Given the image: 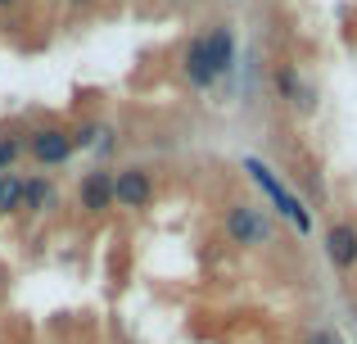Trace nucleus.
Instances as JSON below:
<instances>
[{"label":"nucleus","mask_w":357,"mask_h":344,"mask_svg":"<svg viewBox=\"0 0 357 344\" xmlns=\"http://www.w3.org/2000/svg\"><path fill=\"white\" fill-rule=\"evenodd\" d=\"M73 5H86V0H73Z\"/></svg>","instance_id":"nucleus-16"},{"label":"nucleus","mask_w":357,"mask_h":344,"mask_svg":"<svg viewBox=\"0 0 357 344\" xmlns=\"http://www.w3.org/2000/svg\"><path fill=\"white\" fill-rule=\"evenodd\" d=\"M154 200V172L140 168V163H127V168H114V209H149Z\"/></svg>","instance_id":"nucleus-2"},{"label":"nucleus","mask_w":357,"mask_h":344,"mask_svg":"<svg viewBox=\"0 0 357 344\" xmlns=\"http://www.w3.org/2000/svg\"><path fill=\"white\" fill-rule=\"evenodd\" d=\"M18 204H23V181L18 177L0 181V213H18Z\"/></svg>","instance_id":"nucleus-11"},{"label":"nucleus","mask_w":357,"mask_h":344,"mask_svg":"<svg viewBox=\"0 0 357 344\" xmlns=\"http://www.w3.org/2000/svg\"><path fill=\"white\" fill-rule=\"evenodd\" d=\"M18 5V0H0V9H14Z\"/></svg>","instance_id":"nucleus-15"},{"label":"nucleus","mask_w":357,"mask_h":344,"mask_svg":"<svg viewBox=\"0 0 357 344\" xmlns=\"http://www.w3.org/2000/svg\"><path fill=\"white\" fill-rule=\"evenodd\" d=\"M271 82H276V96L289 100V109H294V114H312V109H317V87H312V82H303L298 63L280 59L276 68H271Z\"/></svg>","instance_id":"nucleus-4"},{"label":"nucleus","mask_w":357,"mask_h":344,"mask_svg":"<svg viewBox=\"0 0 357 344\" xmlns=\"http://www.w3.org/2000/svg\"><path fill=\"white\" fill-rule=\"evenodd\" d=\"M176 68H181V82L190 91H213L218 87V73H213V63H208V50H204V36H195L190 45H185L181 50V63H176Z\"/></svg>","instance_id":"nucleus-8"},{"label":"nucleus","mask_w":357,"mask_h":344,"mask_svg":"<svg viewBox=\"0 0 357 344\" xmlns=\"http://www.w3.org/2000/svg\"><path fill=\"white\" fill-rule=\"evenodd\" d=\"M77 204H82V213H91V218H100V213L114 209V168H91L82 177Z\"/></svg>","instance_id":"nucleus-7"},{"label":"nucleus","mask_w":357,"mask_h":344,"mask_svg":"<svg viewBox=\"0 0 357 344\" xmlns=\"http://www.w3.org/2000/svg\"><path fill=\"white\" fill-rule=\"evenodd\" d=\"M27 154H32L41 168H59V163H68L73 154H77V145H73L68 127H36V132L27 136Z\"/></svg>","instance_id":"nucleus-3"},{"label":"nucleus","mask_w":357,"mask_h":344,"mask_svg":"<svg viewBox=\"0 0 357 344\" xmlns=\"http://www.w3.org/2000/svg\"><path fill=\"white\" fill-rule=\"evenodd\" d=\"M68 132H73V145H77V150H86V145H96V136H105L100 123H82V127H68Z\"/></svg>","instance_id":"nucleus-12"},{"label":"nucleus","mask_w":357,"mask_h":344,"mask_svg":"<svg viewBox=\"0 0 357 344\" xmlns=\"http://www.w3.org/2000/svg\"><path fill=\"white\" fill-rule=\"evenodd\" d=\"M18 154H23V145H18V141H14V136H0V172H5V168H9V163H14V159H18Z\"/></svg>","instance_id":"nucleus-13"},{"label":"nucleus","mask_w":357,"mask_h":344,"mask_svg":"<svg viewBox=\"0 0 357 344\" xmlns=\"http://www.w3.org/2000/svg\"><path fill=\"white\" fill-rule=\"evenodd\" d=\"M227 236H231V245H267L271 222L253 204H231L227 209Z\"/></svg>","instance_id":"nucleus-5"},{"label":"nucleus","mask_w":357,"mask_h":344,"mask_svg":"<svg viewBox=\"0 0 357 344\" xmlns=\"http://www.w3.org/2000/svg\"><path fill=\"white\" fill-rule=\"evenodd\" d=\"M326 258H331L335 272H353L357 267V222L340 218L326 227Z\"/></svg>","instance_id":"nucleus-6"},{"label":"nucleus","mask_w":357,"mask_h":344,"mask_svg":"<svg viewBox=\"0 0 357 344\" xmlns=\"http://www.w3.org/2000/svg\"><path fill=\"white\" fill-rule=\"evenodd\" d=\"M54 204V186L45 181V177H27L23 181V204L18 209H27V213H45Z\"/></svg>","instance_id":"nucleus-10"},{"label":"nucleus","mask_w":357,"mask_h":344,"mask_svg":"<svg viewBox=\"0 0 357 344\" xmlns=\"http://www.w3.org/2000/svg\"><path fill=\"white\" fill-rule=\"evenodd\" d=\"M199 36H204V50H208L213 73L227 77V73L236 68V27H231V23H213L208 32H199Z\"/></svg>","instance_id":"nucleus-9"},{"label":"nucleus","mask_w":357,"mask_h":344,"mask_svg":"<svg viewBox=\"0 0 357 344\" xmlns=\"http://www.w3.org/2000/svg\"><path fill=\"white\" fill-rule=\"evenodd\" d=\"M307 344H340V336H335V331H317V336L307 340Z\"/></svg>","instance_id":"nucleus-14"},{"label":"nucleus","mask_w":357,"mask_h":344,"mask_svg":"<svg viewBox=\"0 0 357 344\" xmlns=\"http://www.w3.org/2000/svg\"><path fill=\"white\" fill-rule=\"evenodd\" d=\"M244 172H249L253 181H258L262 190L271 195V204H276V213H280V218H285L289 227L298 231V236H307V231H312V213H307V204L298 200V195L289 190V186L280 181V177L271 172L267 163H262V159H253V154H244Z\"/></svg>","instance_id":"nucleus-1"}]
</instances>
